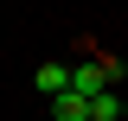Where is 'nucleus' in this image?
<instances>
[{
  "label": "nucleus",
  "mask_w": 128,
  "mask_h": 121,
  "mask_svg": "<svg viewBox=\"0 0 128 121\" xmlns=\"http://www.w3.org/2000/svg\"><path fill=\"white\" fill-rule=\"evenodd\" d=\"M109 89V64H70V96H102Z\"/></svg>",
  "instance_id": "f257e3e1"
},
{
  "label": "nucleus",
  "mask_w": 128,
  "mask_h": 121,
  "mask_svg": "<svg viewBox=\"0 0 128 121\" xmlns=\"http://www.w3.org/2000/svg\"><path fill=\"white\" fill-rule=\"evenodd\" d=\"M64 89H70V64H38V96H51V102H58Z\"/></svg>",
  "instance_id": "f03ea898"
},
{
  "label": "nucleus",
  "mask_w": 128,
  "mask_h": 121,
  "mask_svg": "<svg viewBox=\"0 0 128 121\" xmlns=\"http://www.w3.org/2000/svg\"><path fill=\"white\" fill-rule=\"evenodd\" d=\"M51 121H90V102H83V96H70V89H64L58 102H51Z\"/></svg>",
  "instance_id": "7ed1b4c3"
},
{
  "label": "nucleus",
  "mask_w": 128,
  "mask_h": 121,
  "mask_svg": "<svg viewBox=\"0 0 128 121\" xmlns=\"http://www.w3.org/2000/svg\"><path fill=\"white\" fill-rule=\"evenodd\" d=\"M90 121H122V89H102V96H90Z\"/></svg>",
  "instance_id": "20e7f679"
},
{
  "label": "nucleus",
  "mask_w": 128,
  "mask_h": 121,
  "mask_svg": "<svg viewBox=\"0 0 128 121\" xmlns=\"http://www.w3.org/2000/svg\"><path fill=\"white\" fill-rule=\"evenodd\" d=\"M122 121H128V96H122Z\"/></svg>",
  "instance_id": "39448f33"
}]
</instances>
